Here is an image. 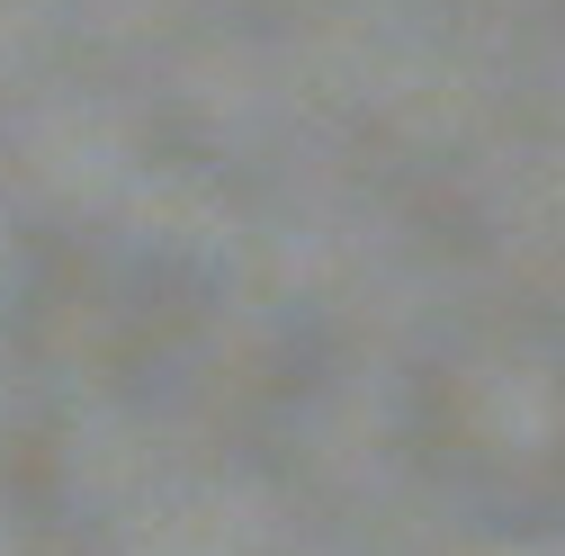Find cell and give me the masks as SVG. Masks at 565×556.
<instances>
[]
</instances>
